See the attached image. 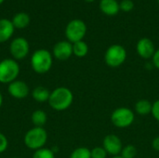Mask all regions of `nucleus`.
Returning a JSON list of instances; mask_svg holds the SVG:
<instances>
[{
  "instance_id": "nucleus-1",
  "label": "nucleus",
  "mask_w": 159,
  "mask_h": 158,
  "mask_svg": "<svg viewBox=\"0 0 159 158\" xmlns=\"http://www.w3.org/2000/svg\"><path fill=\"white\" fill-rule=\"evenodd\" d=\"M74 102V94L68 88L59 87L50 92L48 105L55 111L67 110Z\"/></svg>"
},
{
  "instance_id": "nucleus-2",
  "label": "nucleus",
  "mask_w": 159,
  "mask_h": 158,
  "mask_svg": "<svg viewBox=\"0 0 159 158\" xmlns=\"http://www.w3.org/2000/svg\"><path fill=\"white\" fill-rule=\"evenodd\" d=\"M53 64V55L45 48L35 50L31 56V67L36 74H43L48 73Z\"/></svg>"
},
{
  "instance_id": "nucleus-3",
  "label": "nucleus",
  "mask_w": 159,
  "mask_h": 158,
  "mask_svg": "<svg viewBox=\"0 0 159 158\" xmlns=\"http://www.w3.org/2000/svg\"><path fill=\"white\" fill-rule=\"evenodd\" d=\"M48 141V132L44 128L34 127L24 135V144L28 149L36 151L45 146Z\"/></svg>"
},
{
  "instance_id": "nucleus-4",
  "label": "nucleus",
  "mask_w": 159,
  "mask_h": 158,
  "mask_svg": "<svg viewBox=\"0 0 159 158\" xmlns=\"http://www.w3.org/2000/svg\"><path fill=\"white\" fill-rule=\"evenodd\" d=\"M20 74V65L12 58L4 59L0 61V83L10 84L17 80Z\"/></svg>"
},
{
  "instance_id": "nucleus-5",
  "label": "nucleus",
  "mask_w": 159,
  "mask_h": 158,
  "mask_svg": "<svg viewBox=\"0 0 159 158\" xmlns=\"http://www.w3.org/2000/svg\"><path fill=\"white\" fill-rule=\"evenodd\" d=\"M127 59L126 48L118 44L110 46L104 53V61L111 68L121 66Z\"/></svg>"
},
{
  "instance_id": "nucleus-6",
  "label": "nucleus",
  "mask_w": 159,
  "mask_h": 158,
  "mask_svg": "<svg viewBox=\"0 0 159 158\" xmlns=\"http://www.w3.org/2000/svg\"><path fill=\"white\" fill-rule=\"evenodd\" d=\"M87 34V24L79 19L70 20L65 27V36L67 41L74 44L82 41Z\"/></svg>"
},
{
  "instance_id": "nucleus-7",
  "label": "nucleus",
  "mask_w": 159,
  "mask_h": 158,
  "mask_svg": "<svg viewBox=\"0 0 159 158\" xmlns=\"http://www.w3.org/2000/svg\"><path fill=\"white\" fill-rule=\"evenodd\" d=\"M135 120L134 112L127 107H119L111 114L112 124L118 129H126L133 124Z\"/></svg>"
},
{
  "instance_id": "nucleus-8",
  "label": "nucleus",
  "mask_w": 159,
  "mask_h": 158,
  "mask_svg": "<svg viewBox=\"0 0 159 158\" xmlns=\"http://www.w3.org/2000/svg\"><path fill=\"white\" fill-rule=\"evenodd\" d=\"M30 51V45L26 38L24 37H16L14 38L9 45V52L15 61H21L25 59Z\"/></svg>"
},
{
  "instance_id": "nucleus-9",
  "label": "nucleus",
  "mask_w": 159,
  "mask_h": 158,
  "mask_svg": "<svg viewBox=\"0 0 159 158\" xmlns=\"http://www.w3.org/2000/svg\"><path fill=\"white\" fill-rule=\"evenodd\" d=\"M102 147L108 155L112 156H120L121 151L123 149V144L121 139L118 136L115 134H109L104 137L102 142Z\"/></svg>"
},
{
  "instance_id": "nucleus-10",
  "label": "nucleus",
  "mask_w": 159,
  "mask_h": 158,
  "mask_svg": "<svg viewBox=\"0 0 159 158\" xmlns=\"http://www.w3.org/2000/svg\"><path fill=\"white\" fill-rule=\"evenodd\" d=\"M52 55L59 61H67L73 55V44L67 40L59 41L53 47Z\"/></svg>"
},
{
  "instance_id": "nucleus-11",
  "label": "nucleus",
  "mask_w": 159,
  "mask_h": 158,
  "mask_svg": "<svg viewBox=\"0 0 159 158\" xmlns=\"http://www.w3.org/2000/svg\"><path fill=\"white\" fill-rule=\"evenodd\" d=\"M7 91L8 94L17 100H23L27 98V96L30 93L29 86L21 80H15L8 84L7 86Z\"/></svg>"
},
{
  "instance_id": "nucleus-12",
  "label": "nucleus",
  "mask_w": 159,
  "mask_h": 158,
  "mask_svg": "<svg viewBox=\"0 0 159 158\" xmlns=\"http://www.w3.org/2000/svg\"><path fill=\"white\" fill-rule=\"evenodd\" d=\"M136 51H137L138 55L141 58L144 59V60L152 59L154 54H155V52H156L154 42L150 38H148V37L141 38L137 42Z\"/></svg>"
},
{
  "instance_id": "nucleus-13",
  "label": "nucleus",
  "mask_w": 159,
  "mask_h": 158,
  "mask_svg": "<svg viewBox=\"0 0 159 158\" xmlns=\"http://www.w3.org/2000/svg\"><path fill=\"white\" fill-rule=\"evenodd\" d=\"M15 31V27L12 24L11 20L0 19V43H5L8 41Z\"/></svg>"
},
{
  "instance_id": "nucleus-14",
  "label": "nucleus",
  "mask_w": 159,
  "mask_h": 158,
  "mask_svg": "<svg viewBox=\"0 0 159 158\" xmlns=\"http://www.w3.org/2000/svg\"><path fill=\"white\" fill-rule=\"evenodd\" d=\"M100 9L106 16H115L120 11L119 3L116 0H101Z\"/></svg>"
},
{
  "instance_id": "nucleus-15",
  "label": "nucleus",
  "mask_w": 159,
  "mask_h": 158,
  "mask_svg": "<svg viewBox=\"0 0 159 158\" xmlns=\"http://www.w3.org/2000/svg\"><path fill=\"white\" fill-rule=\"evenodd\" d=\"M11 21H12V24L15 27V29H24L30 24L31 18H30L29 14L21 11V12L16 13L12 17Z\"/></svg>"
},
{
  "instance_id": "nucleus-16",
  "label": "nucleus",
  "mask_w": 159,
  "mask_h": 158,
  "mask_svg": "<svg viewBox=\"0 0 159 158\" xmlns=\"http://www.w3.org/2000/svg\"><path fill=\"white\" fill-rule=\"evenodd\" d=\"M50 96V91L42 86L36 87L32 91V97L37 102H46L48 101Z\"/></svg>"
},
{
  "instance_id": "nucleus-17",
  "label": "nucleus",
  "mask_w": 159,
  "mask_h": 158,
  "mask_svg": "<svg viewBox=\"0 0 159 158\" xmlns=\"http://www.w3.org/2000/svg\"><path fill=\"white\" fill-rule=\"evenodd\" d=\"M153 103L148 100H140L135 103V113L140 115H148L152 113Z\"/></svg>"
},
{
  "instance_id": "nucleus-18",
  "label": "nucleus",
  "mask_w": 159,
  "mask_h": 158,
  "mask_svg": "<svg viewBox=\"0 0 159 158\" xmlns=\"http://www.w3.org/2000/svg\"><path fill=\"white\" fill-rule=\"evenodd\" d=\"M31 120L34 127L43 128L48 121V115L43 110H35L31 115Z\"/></svg>"
},
{
  "instance_id": "nucleus-19",
  "label": "nucleus",
  "mask_w": 159,
  "mask_h": 158,
  "mask_svg": "<svg viewBox=\"0 0 159 158\" xmlns=\"http://www.w3.org/2000/svg\"><path fill=\"white\" fill-rule=\"evenodd\" d=\"M89 53V46L85 41H78L73 44V55L77 58H83Z\"/></svg>"
},
{
  "instance_id": "nucleus-20",
  "label": "nucleus",
  "mask_w": 159,
  "mask_h": 158,
  "mask_svg": "<svg viewBox=\"0 0 159 158\" xmlns=\"http://www.w3.org/2000/svg\"><path fill=\"white\" fill-rule=\"evenodd\" d=\"M70 158H91V152L87 147H78L71 153Z\"/></svg>"
},
{
  "instance_id": "nucleus-21",
  "label": "nucleus",
  "mask_w": 159,
  "mask_h": 158,
  "mask_svg": "<svg viewBox=\"0 0 159 158\" xmlns=\"http://www.w3.org/2000/svg\"><path fill=\"white\" fill-rule=\"evenodd\" d=\"M32 158H55V153L49 148L43 147L34 151Z\"/></svg>"
},
{
  "instance_id": "nucleus-22",
  "label": "nucleus",
  "mask_w": 159,
  "mask_h": 158,
  "mask_svg": "<svg viewBox=\"0 0 159 158\" xmlns=\"http://www.w3.org/2000/svg\"><path fill=\"white\" fill-rule=\"evenodd\" d=\"M137 155H138L137 148L132 144H129L123 147L120 156L122 158H135Z\"/></svg>"
},
{
  "instance_id": "nucleus-23",
  "label": "nucleus",
  "mask_w": 159,
  "mask_h": 158,
  "mask_svg": "<svg viewBox=\"0 0 159 158\" xmlns=\"http://www.w3.org/2000/svg\"><path fill=\"white\" fill-rule=\"evenodd\" d=\"M90 152H91V158H106L108 155L107 152L104 150V148L101 146L94 147L92 150H90Z\"/></svg>"
},
{
  "instance_id": "nucleus-24",
  "label": "nucleus",
  "mask_w": 159,
  "mask_h": 158,
  "mask_svg": "<svg viewBox=\"0 0 159 158\" xmlns=\"http://www.w3.org/2000/svg\"><path fill=\"white\" fill-rule=\"evenodd\" d=\"M119 7L124 12H129L134 8V3L132 0H122L119 3Z\"/></svg>"
},
{
  "instance_id": "nucleus-25",
  "label": "nucleus",
  "mask_w": 159,
  "mask_h": 158,
  "mask_svg": "<svg viewBox=\"0 0 159 158\" xmlns=\"http://www.w3.org/2000/svg\"><path fill=\"white\" fill-rule=\"evenodd\" d=\"M7 147H8V141L7 137L0 132V154L6 152Z\"/></svg>"
},
{
  "instance_id": "nucleus-26",
  "label": "nucleus",
  "mask_w": 159,
  "mask_h": 158,
  "mask_svg": "<svg viewBox=\"0 0 159 158\" xmlns=\"http://www.w3.org/2000/svg\"><path fill=\"white\" fill-rule=\"evenodd\" d=\"M152 115L154 116V118L159 122V100L156 101L153 103V107H152Z\"/></svg>"
},
{
  "instance_id": "nucleus-27",
  "label": "nucleus",
  "mask_w": 159,
  "mask_h": 158,
  "mask_svg": "<svg viewBox=\"0 0 159 158\" xmlns=\"http://www.w3.org/2000/svg\"><path fill=\"white\" fill-rule=\"evenodd\" d=\"M152 61H153V64L156 68H157L159 70V49H157L153 58H152Z\"/></svg>"
},
{
  "instance_id": "nucleus-28",
  "label": "nucleus",
  "mask_w": 159,
  "mask_h": 158,
  "mask_svg": "<svg viewBox=\"0 0 159 158\" xmlns=\"http://www.w3.org/2000/svg\"><path fill=\"white\" fill-rule=\"evenodd\" d=\"M152 147L154 148L155 151L157 152H159V136L156 137L153 142H152Z\"/></svg>"
},
{
  "instance_id": "nucleus-29",
  "label": "nucleus",
  "mask_w": 159,
  "mask_h": 158,
  "mask_svg": "<svg viewBox=\"0 0 159 158\" xmlns=\"http://www.w3.org/2000/svg\"><path fill=\"white\" fill-rule=\"evenodd\" d=\"M2 104H3V95L0 92V108L2 107Z\"/></svg>"
},
{
  "instance_id": "nucleus-30",
  "label": "nucleus",
  "mask_w": 159,
  "mask_h": 158,
  "mask_svg": "<svg viewBox=\"0 0 159 158\" xmlns=\"http://www.w3.org/2000/svg\"><path fill=\"white\" fill-rule=\"evenodd\" d=\"M86 2H88V3H92V2H94L95 0H85Z\"/></svg>"
},
{
  "instance_id": "nucleus-31",
  "label": "nucleus",
  "mask_w": 159,
  "mask_h": 158,
  "mask_svg": "<svg viewBox=\"0 0 159 158\" xmlns=\"http://www.w3.org/2000/svg\"><path fill=\"white\" fill-rule=\"evenodd\" d=\"M111 158H122L120 156H113V157H111Z\"/></svg>"
},
{
  "instance_id": "nucleus-32",
  "label": "nucleus",
  "mask_w": 159,
  "mask_h": 158,
  "mask_svg": "<svg viewBox=\"0 0 159 158\" xmlns=\"http://www.w3.org/2000/svg\"><path fill=\"white\" fill-rule=\"evenodd\" d=\"M4 2H5V0H0V5H1V4H3Z\"/></svg>"
},
{
  "instance_id": "nucleus-33",
  "label": "nucleus",
  "mask_w": 159,
  "mask_h": 158,
  "mask_svg": "<svg viewBox=\"0 0 159 158\" xmlns=\"http://www.w3.org/2000/svg\"><path fill=\"white\" fill-rule=\"evenodd\" d=\"M157 3H158V5H159V0H157Z\"/></svg>"
},
{
  "instance_id": "nucleus-34",
  "label": "nucleus",
  "mask_w": 159,
  "mask_h": 158,
  "mask_svg": "<svg viewBox=\"0 0 159 158\" xmlns=\"http://www.w3.org/2000/svg\"><path fill=\"white\" fill-rule=\"evenodd\" d=\"M14 158H18V157H14Z\"/></svg>"
}]
</instances>
